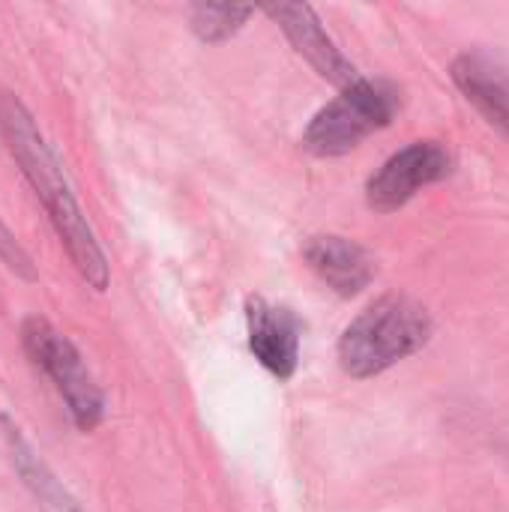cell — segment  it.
<instances>
[{
  "label": "cell",
  "mask_w": 509,
  "mask_h": 512,
  "mask_svg": "<svg viewBox=\"0 0 509 512\" xmlns=\"http://www.w3.org/2000/svg\"><path fill=\"white\" fill-rule=\"evenodd\" d=\"M0 138L9 156L15 159V165L21 168V174L27 177V183L33 186L36 198L42 201L78 276L93 291H105L111 279L108 258L60 168V159L54 156L51 144L39 132L27 105L6 87H0Z\"/></svg>",
  "instance_id": "6da1fadb"
},
{
  "label": "cell",
  "mask_w": 509,
  "mask_h": 512,
  "mask_svg": "<svg viewBox=\"0 0 509 512\" xmlns=\"http://www.w3.org/2000/svg\"><path fill=\"white\" fill-rule=\"evenodd\" d=\"M246 327H249V351L255 354V360L270 375L288 381L300 363V321L288 309L273 306L264 297H249Z\"/></svg>",
  "instance_id": "8992f818"
},
{
  "label": "cell",
  "mask_w": 509,
  "mask_h": 512,
  "mask_svg": "<svg viewBox=\"0 0 509 512\" xmlns=\"http://www.w3.org/2000/svg\"><path fill=\"white\" fill-rule=\"evenodd\" d=\"M0 261L6 264L9 273H15V276L24 279V282H36V279H39V273H36L30 255L24 252V246L15 240V234H12L3 222H0Z\"/></svg>",
  "instance_id": "7c38bea8"
},
{
  "label": "cell",
  "mask_w": 509,
  "mask_h": 512,
  "mask_svg": "<svg viewBox=\"0 0 509 512\" xmlns=\"http://www.w3.org/2000/svg\"><path fill=\"white\" fill-rule=\"evenodd\" d=\"M255 9L249 6H210V3H195L189 9V24L201 42H225L234 36Z\"/></svg>",
  "instance_id": "8fae6325"
},
{
  "label": "cell",
  "mask_w": 509,
  "mask_h": 512,
  "mask_svg": "<svg viewBox=\"0 0 509 512\" xmlns=\"http://www.w3.org/2000/svg\"><path fill=\"white\" fill-rule=\"evenodd\" d=\"M21 348L30 363L54 384L78 432H93L105 420V396L84 366L78 348L39 315L24 318Z\"/></svg>",
  "instance_id": "277c9868"
},
{
  "label": "cell",
  "mask_w": 509,
  "mask_h": 512,
  "mask_svg": "<svg viewBox=\"0 0 509 512\" xmlns=\"http://www.w3.org/2000/svg\"><path fill=\"white\" fill-rule=\"evenodd\" d=\"M267 15L282 27L288 42L318 69L321 78L339 84L342 90L351 87L360 78L354 63L324 33V27H321V21H318L312 6H306V3H282V6H270Z\"/></svg>",
  "instance_id": "52a82bcc"
},
{
  "label": "cell",
  "mask_w": 509,
  "mask_h": 512,
  "mask_svg": "<svg viewBox=\"0 0 509 512\" xmlns=\"http://www.w3.org/2000/svg\"><path fill=\"white\" fill-rule=\"evenodd\" d=\"M453 159L438 141H417L393 153L366 183V201L378 213H393L408 204L423 186L450 174Z\"/></svg>",
  "instance_id": "5b68a950"
},
{
  "label": "cell",
  "mask_w": 509,
  "mask_h": 512,
  "mask_svg": "<svg viewBox=\"0 0 509 512\" xmlns=\"http://www.w3.org/2000/svg\"><path fill=\"white\" fill-rule=\"evenodd\" d=\"M399 90L387 81L357 78L330 105H324L303 132V147L315 156H345L363 138L393 123Z\"/></svg>",
  "instance_id": "3957f363"
},
{
  "label": "cell",
  "mask_w": 509,
  "mask_h": 512,
  "mask_svg": "<svg viewBox=\"0 0 509 512\" xmlns=\"http://www.w3.org/2000/svg\"><path fill=\"white\" fill-rule=\"evenodd\" d=\"M429 336V312L405 294H387L345 327L339 339V363L351 378H375L417 354Z\"/></svg>",
  "instance_id": "7a4b0ae2"
},
{
  "label": "cell",
  "mask_w": 509,
  "mask_h": 512,
  "mask_svg": "<svg viewBox=\"0 0 509 512\" xmlns=\"http://www.w3.org/2000/svg\"><path fill=\"white\" fill-rule=\"evenodd\" d=\"M0 429H3V441L12 459V468L18 471L21 483L27 486V492L39 501V507L45 512H84L81 504L66 492V486L51 474V468L33 453V447L27 444V438L21 435V429L3 414L0 417Z\"/></svg>",
  "instance_id": "30bf717a"
},
{
  "label": "cell",
  "mask_w": 509,
  "mask_h": 512,
  "mask_svg": "<svg viewBox=\"0 0 509 512\" xmlns=\"http://www.w3.org/2000/svg\"><path fill=\"white\" fill-rule=\"evenodd\" d=\"M303 258L318 273V279L330 285L339 297H357L375 276L369 252L345 237H312L303 246Z\"/></svg>",
  "instance_id": "ba28073f"
},
{
  "label": "cell",
  "mask_w": 509,
  "mask_h": 512,
  "mask_svg": "<svg viewBox=\"0 0 509 512\" xmlns=\"http://www.w3.org/2000/svg\"><path fill=\"white\" fill-rule=\"evenodd\" d=\"M453 81L465 99L504 135H509V69L486 54H462L453 63Z\"/></svg>",
  "instance_id": "9c48e42d"
}]
</instances>
